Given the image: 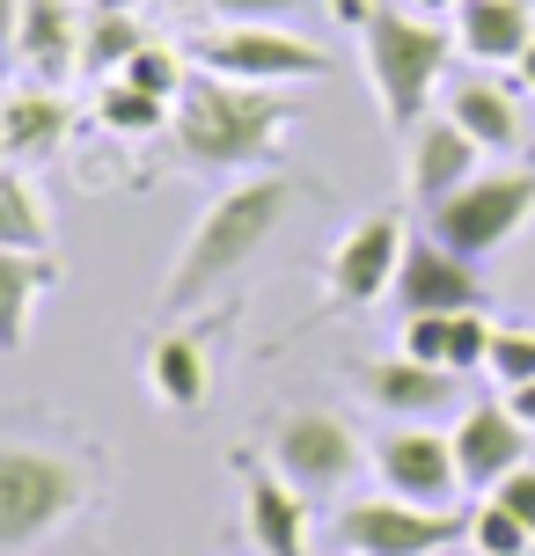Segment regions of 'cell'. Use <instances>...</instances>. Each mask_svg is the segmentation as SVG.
Returning a JSON list of instances; mask_svg holds the SVG:
<instances>
[{"mask_svg":"<svg viewBox=\"0 0 535 556\" xmlns=\"http://www.w3.org/2000/svg\"><path fill=\"white\" fill-rule=\"evenodd\" d=\"M294 198H301V184L279 176V168H257V176H242V184H227V191L198 213L191 242H184V256H176L162 301H154V307H162V323L206 307L221 286H235V278L250 271L257 256H264V242L294 220Z\"/></svg>","mask_w":535,"mask_h":556,"instance_id":"1","label":"cell"},{"mask_svg":"<svg viewBox=\"0 0 535 556\" xmlns=\"http://www.w3.org/2000/svg\"><path fill=\"white\" fill-rule=\"evenodd\" d=\"M82 0H23V29H15V59H23L29 81L45 88H66L82 74V23L74 15Z\"/></svg>","mask_w":535,"mask_h":556,"instance_id":"15","label":"cell"},{"mask_svg":"<svg viewBox=\"0 0 535 556\" xmlns=\"http://www.w3.org/2000/svg\"><path fill=\"white\" fill-rule=\"evenodd\" d=\"M535 45V0H462L455 8V52L477 66H521Z\"/></svg>","mask_w":535,"mask_h":556,"instance_id":"17","label":"cell"},{"mask_svg":"<svg viewBox=\"0 0 535 556\" xmlns=\"http://www.w3.org/2000/svg\"><path fill=\"white\" fill-rule=\"evenodd\" d=\"M82 8H140V0H82Z\"/></svg>","mask_w":535,"mask_h":556,"instance_id":"37","label":"cell"},{"mask_svg":"<svg viewBox=\"0 0 535 556\" xmlns=\"http://www.w3.org/2000/svg\"><path fill=\"white\" fill-rule=\"evenodd\" d=\"M389 293H396L403 315H470V307H492L477 264H470V256H455L448 242H433L425 227L403 242V264H396Z\"/></svg>","mask_w":535,"mask_h":556,"instance_id":"10","label":"cell"},{"mask_svg":"<svg viewBox=\"0 0 535 556\" xmlns=\"http://www.w3.org/2000/svg\"><path fill=\"white\" fill-rule=\"evenodd\" d=\"M411 139V162H403V184H411V205H440V198L448 191H462V184H470V176H477V162H484V147L470 132H462V125H455L448 111L440 117H425L419 132H403Z\"/></svg>","mask_w":535,"mask_h":556,"instance_id":"14","label":"cell"},{"mask_svg":"<svg viewBox=\"0 0 535 556\" xmlns=\"http://www.w3.org/2000/svg\"><path fill=\"white\" fill-rule=\"evenodd\" d=\"M455 381H462V374L425 366V359H411V352L360 366V395L382 417H396V425H433V417H448L455 410Z\"/></svg>","mask_w":535,"mask_h":556,"instance_id":"13","label":"cell"},{"mask_svg":"<svg viewBox=\"0 0 535 556\" xmlns=\"http://www.w3.org/2000/svg\"><path fill=\"white\" fill-rule=\"evenodd\" d=\"M206 389H213V366H206V352H198V337L162 330L154 344H147V395H154L162 410H198Z\"/></svg>","mask_w":535,"mask_h":556,"instance_id":"21","label":"cell"},{"mask_svg":"<svg viewBox=\"0 0 535 556\" xmlns=\"http://www.w3.org/2000/svg\"><path fill=\"white\" fill-rule=\"evenodd\" d=\"M403 242H411V227L396 220V213H374V220H360V227L338 242V250H331V264H323L331 301H338V307H374V301L396 286Z\"/></svg>","mask_w":535,"mask_h":556,"instance_id":"11","label":"cell"},{"mask_svg":"<svg viewBox=\"0 0 535 556\" xmlns=\"http://www.w3.org/2000/svg\"><path fill=\"white\" fill-rule=\"evenodd\" d=\"M484 374H492L499 389H521V381H535V330H513V323H499V330H492V359H484Z\"/></svg>","mask_w":535,"mask_h":556,"instance_id":"27","label":"cell"},{"mask_svg":"<svg viewBox=\"0 0 535 556\" xmlns=\"http://www.w3.org/2000/svg\"><path fill=\"white\" fill-rule=\"evenodd\" d=\"M448 117L477 139L484 154H513V147H521V111H513V88L507 81H484V74L455 81L448 88Z\"/></svg>","mask_w":535,"mask_h":556,"instance_id":"20","label":"cell"},{"mask_svg":"<svg viewBox=\"0 0 535 556\" xmlns=\"http://www.w3.org/2000/svg\"><path fill=\"white\" fill-rule=\"evenodd\" d=\"M411 8H419V15H455L462 0H411Z\"/></svg>","mask_w":535,"mask_h":556,"instance_id":"36","label":"cell"},{"mask_svg":"<svg viewBox=\"0 0 535 556\" xmlns=\"http://www.w3.org/2000/svg\"><path fill=\"white\" fill-rule=\"evenodd\" d=\"M448 323L455 315H403V352L425 366H448Z\"/></svg>","mask_w":535,"mask_h":556,"instance_id":"29","label":"cell"},{"mask_svg":"<svg viewBox=\"0 0 535 556\" xmlns=\"http://www.w3.org/2000/svg\"><path fill=\"white\" fill-rule=\"evenodd\" d=\"M507 410H513V417H521V425L535 432V381H521V389H507Z\"/></svg>","mask_w":535,"mask_h":556,"instance_id":"34","label":"cell"},{"mask_svg":"<svg viewBox=\"0 0 535 556\" xmlns=\"http://www.w3.org/2000/svg\"><path fill=\"white\" fill-rule=\"evenodd\" d=\"M242 513H250V542L264 556H309V498L279 469H257L250 462V498H242Z\"/></svg>","mask_w":535,"mask_h":556,"instance_id":"18","label":"cell"},{"mask_svg":"<svg viewBox=\"0 0 535 556\" xmlns=\"http://www.w3.org/2000/svg\"><path fill=\"white\" fill-rule=\"evenodd\" d=\"M513 88H528V96H535V45L521 52V66H513Z\"/></svg>","mask_w":535,"mask_h":556,"instance_id":"35","label":"cell"},{"mask_svg":"<svg viewBox=\"0 0 535 556\" xmlns=\"http://www.w3.org/2000/svg\"><path fill=\"white\" fill-rule=\"evenodd\" d=\"M162 111H170V103L140 96L133 81H111L103 96H96V117H103V132H117V139H147V132H162Z\"/></svg>","mask_w":535,"mask_h":556,"instance_id":"25","label":"cell"},{"mask_svg":"<svg viewBox=\"0 0 535 556\" xmlns=\"http://www.w3.org/2000/svg\"><path fill=\"white\" fill-rule=\"evenodd\" d=\"M221 23H294V15H309L315 0H206Z\"/></svg>","mask_w":535,"mask_h":556,"instance_id":"30","label":"cell"},{"mask_svg":"<svg viewBox=\"0 0 535 556\" xmlns=\"http://www.w3.org/2000/svg\"><path fill=\"white\" fill-rule=\"evenodd\" d=\"M470 549H477V556H528L535 534L521 528V520H513L499 498H484L477 513H470Z\"/></svg>","mask_w":535,"mask_h":556,"instance_id":"26","label":"cell"},{"mask_svg":"<svg viewBox=\"0 0 535 556\" xmlns=\"http://www.w3.org/2000/svg\"><path fill=\"white\" fill-rule=\"evenodd\" d=\"M140 45H147V29H140L133 8H88V23H82V81H117Z\"/></svg>","mask_w":535,"mask_h":556,"instance_id":"22","label":"cell"},{"mask_svg":"<svg viewBox=\"0 0 535 556\" xmlns=\"http://www.w3.org/2000/svg\"><path fill=\"white\" fill-rule=\"evenodd\" d=\"M264 446H272V469H279L301 498H338L366 462L360 432H352L338 410H286Z\"/></svg>","mask_w":535,"mask_h":556,"instance_id":"7","label":"cell"},{"mask_svg":"<svg viewBox=\"0 0 535 556\" xmlns=\"http://www.w3.org/2000/svg\"><path fill=\"white\" fill-rule=\"evenodd\" d=\"M374 476L389 498H411V505H455L462 491V469H455V440L433 432V425H389L374 440Z\"/></svg>","mask_w":535,"mask_h":556,"instance_id":"9","label":"cell"},{"mask_svg":"<svg viewBox=\"0 0 535 556\" xmlns=\"http://www.w3.org/2000/svg\"><path fill=\"white\" fill-rule=\"evenodd\" d=\"M0 250H52V220L15 168H0Z\"/></svg>","mask_w":535,"mask_h":556,"instance_id":"23","label":"cell"},{"mask_svg":"<svg viewBox=\"0 0 535 556\" xmlns=\"http://www.w3.org/2000/svg\"><path fill=\"white\" fill-rule=\"evenodd\" d=\"M323 8H331V15H338L345 29H360L366 15H374V0H323Z\"/></svg>","mask_w":535,"mask_h":556,"instance_id":"33","label":"cell"},{"mask_svg":"<svg viewBox=\"0 0 535 556\" xmlns=\"http://www.w3.org/2000/svg\"><path fill=\"white\" fill-rule=\"evenodd\" d=\"M528 220H535V168H477L462 191L425 205V235L448 242L455 256H470V264L507 250Z\"/></svg>","mask_w":535,"mask_h":556,"instance_id":"5","label":"cell"},{"mask_svg":"<svg viewBox=\"0 0 535 556\" xmlns=\"http://www.w3.org/2000/svg\"><path fill=\"white\" fill-rule=\"evenodd\" d=\"M88 505V469L52 446H0V556L59 534Z\"/></svg>","mask_w":535,"mask_h":556,"instance_id":"4","label":"cell"},{"mask_svg":"<svg viewBox=\"0 0 535 556\" xmlns=\"http://www.w3.org/2000/svg\"><path fill=\"white\" fill-rule=\"evenodd\" d=\"M191 66L221 74V81H257V88H286V81H323L331 74V52L294 37L279 23H227L191 37Z\"/></svg>","mask_w":535,"mask_h":556,"instance_id":"6","label":"cell"},{"mask_svg":"<svg viewBox=\"0 0 535 556\" xmlns=\"http://www.w3.org/2000/svg\"><path fill=\"white\" fill-rule=\"evenodd\" d=\"M455 469H462V491H499L521 462H528V425L507 410V403H470L455 417Z\"/></svg>","mask_w":535,"mask_h":556,"instance_id":"12","label":"cell"},{"mask_svg":"<svg viewBox=\"0 0 535 556\" xmlns=\"http://www.w3.org/2000/svg\"><path fill=\"white\" fill-rule=\"evenodd\" d=\"M15 29H23V0H0V66L15 59Z\"/></svg>","mask_w":535,"mask_h":556,"instance_id":"32","label":"cell"},{"mask_svg":"<svg viewBox=\"0 0 535 556\" xmlns=\"http://www.w3.org/2000/svg\"><path fill=\"white\" fill-rule=\"evenodd\" d=\"M301 103L294 96H272L257 81H221L198 66L184 96L170 111V139L184 147L191 168H213V176H257V168L279 154V139L294 132Z\"/></svg>","mask_w":535,"mask_h":556,"instance_id":"2","label":"cell"},{"mask_svg":"<svg viewBox=\"0 0 535 556\" xmlns=\"http://www.w3.org/2000/svg\"><path fill=\"white\" fill-rule=\"evenodd\" d=\"M484 498H499L513 513V520H521V528L535 534V462H521V469L507 476V483H499V491H484Z\"/></svg>","mask_w":535,"mask_h":556,"instance_id":"31","label":"cell"},{"mask_svg":"<svg viewBox=\"0 0 535 556\" xmlns=\"http://www.w3.org/2000/svg\"><path fill=\"white\" fill-rule=\"evenodd\" d=\"M52 286H59L52 250H0V359H15L29 344V307Z\"/></svg>","mask_w":535,"mask_h":556,"instance_id":"19","label":"cell"},{"mask_svg":"<svg viewBox=\"0 0 535 556\" xmlns=\"http://www.w3.org/2000/svg\"><path fill=\"white\" fill-rule=\"evenodd\" d=\"M184 59H191V52H176V45H154V37H147L117 81H133L140 96H154V103H170V111H176V96H184V81H191V66H184Z\"/></svg>","mask_w":535,"mask_h":556,"instance_id":"24","label":"cell"},{"mask_svg":"<svg viewBox=\"0 0 535 556\" xmlns=\"http://www.w3.org/2000/svg\"><path fill=\"white\" fill-rule=\"evenodd\" d=\"M345 556H440L448 542H470V513L411 498H352L338 513Z\"/></svg>","mask_w":535,"mask_h":556,"instance_id":"8","label":"cell"},{"mask_svg":"<svg viewBox=\"0 0 535 556\" xmlns=\"http://www.w3.org/2000/svg\"><path fill=\"white\" fill-rule=\"evenodd\" d=\"M74 132V103L45 81H23V88H0V147L15 154V162H45L59 154Z\"/></svg>","mask_w":535,"mask_h":556,"instance_id":"16","label":"cell"},{"mask_svg":"<svg viewBox=\"0 0 535 556\" xmlns=\"http://www.w3.org/2000/svg\"><path fill=\"white\" fill-rule=\"evenodd\" d=\"M492 330H499V323H484V307L455 315L448 323V374H484V359H492Z\"/></svg>","mask_w":535,"mask_h":556,"instance_id":"28","label":"cell"},{"mask_svg":"<svg viewBox=\"0 0 535 556\" xmlns=\"http://www.w3.org/2000/svg\"><path fill=\"white\" fill-rule=\"evenodd\" d=\"M360 52H366V81H374L382 125L389 132H419L433 117V88H440V74L455 59V29H433V15L374 8L360 23Z\"/></svg>","mask_w":535,"mask_h":556,"instance_id":"3","label":"cell"}]
</instances>
